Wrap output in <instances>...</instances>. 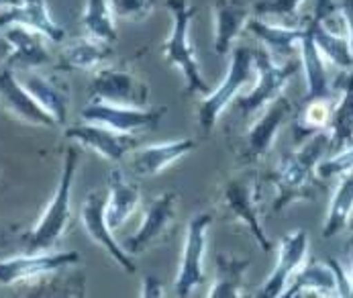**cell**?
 <instances>
[{
	"instance_id": "obj_34",
	"label": "cell",
	"mask_w": 353,
	"mask_h": 298,
	"mask_svg": "<svg viewBox=\"0 0 353 298\" xmlns=\"http://www.w3.org/2000/svg\"><path fill=\"white\" fill-rule=\"evenodd\" d=\"M331 99H314L308 102L306 110H304L303 125L312 129L314 133L329 127V121H331V112H333V106H331Z\"/></svg>"
},
{
	"instance_id": "obj_10",
	"label": "cell",
	"mask_w": 353,
	"mask_h": 298,
	"mask_svg": "<svg viewBox=\"0 0 353 298\" xmlns=\"http://www.w3.org/2000/svg\"><path fill=\"white\" fill-rule=\"evenodd\" d=\"M88 92L92 100L125 106H150V86L135 74L119 68L97 70Z\"/></svg>"
},
{
	"instance_id": "obj_33",
	"label": "cell",
	"mask_w": 353,
	"mask_h": 298,
	"mask_svg": "<svg viewBox=\"0 0 353 298\" xmlns=\"http://www.w3.org/2000/svg\"><path fill=\"white\" fill-rule=\"evenodd\" d=\"M114 17L123 21H143L152 14L153 0H108Z\"/></svg>"
},
{
	"instance_id": "obj_1",
	"label": "cell",
	"mask_w": 353,
	"mask_h": 298,
	"mask_svg": "<svg viewBox=\"0 0 353 298\" xmlns=\"http://www.w3.org/2000/svg\"><path fill=\"white\" fill-rule=\"evenodd\" d=\"M78 159H80V153L76 146H70L65 149L59 182L55 186L50 204L46 206L35 227L21 237L25 246V253L50 251L68 233V227L72 223V186H74L76 172H78Z\"/></svg>"
},
{
	"instance_id": "obj_36",
	"label": "cell",
	"mask_w": 353,
	"mask_h": 298,
	"mask_svg": "<svg viewBox=\"0 0 353 298\" xmlns=\"http://www.w3.org/2000/svg\"><path fill=\"white\" fill-rule=\"evenodd\" d=\"M337 10L341 12V19H343V25H345V31H347L353 50V0H339Z\"/></svg>"
},
{
	"instance_id": "obj_39",
	"label": "cell",
	"mask_w": 353,
	"mask_h": 298,
	"mask_svg": "<svg viewBox=\"0 0 353 298\" xmlns=\"http://www.w3.org/2000/svg\"><path fill=\"white\" fill-rule=\"evenodd\" d=\"M350 229L353 231V215H352V219H350Z\"/></svg>"
},
{
	"instance_id": "obj_15",
	"label": "cell",
	"mask_w": 353,
	"mask_h": 298,
	"mask_svg": "<svg viewBox=\"0 0 353 298\" xmlns=\"http://www.w3.org/2000/svg\"><path fill=\"white\" fill-rule=\"evenodd\" d=\"M308 253V235L304 229H296L288 235H284L278 244V259L263 282L257 297L261 298H280L284 297L292 276L299 272V268L304 264Z\"/></svg>"
},
{
	"instance_id": "obj_7",
	"label": "cell",
	"mask_w": 353,
	"mask_h": 298,
	"mask_svg": "<svg viewBox=\"0 0 353 298\" xmlns=\"http://www.w3.org/2000/svg\"><path fill=\"white\" fill-rule=\"evenodd\" d=\"M76 264H80L78 251H37L0 259V286H14L21 282L53 276Z\"/></svg>"
},
{
	"instance_id": "obj_22",
	"label": "cell",
	"mask_w": 353,
	"mask_h": 298,
	"mask_svg": "<svg viewBox=\"0 0 353 298\" xmlns=\"http://www.w3.org/2000/svg\"><path fill=\"white\" fill-rule=\"evenodd\" d=\"M139 186L119 168L108 174V199H106V223L112 231L121 229L129 217L139 208Z\"/></svg>"
},
{
	"instance_id": "obj_13",
	"label": "cell",
	"mask_w": 353,
	"mask_h": 298,
	"mask_svg": "<svg viewBox=\"0 0 353 298\" xmlns=\"http://www.w3.org/2000/svg\"><path fill=\"white\" fill-rule=\"evenodd\" d=\"M290 112H292V102L284 95L278 97L274 102H270L261 110V117L245 133V149L241 153L243 163H257L270 153V149L274 146L284 121L290 117Z\"/></svg>"
},
{
	"instance_id": "obj_19",
	"label": "cell",
	"mask_w": 353,
	"mask_h": 298,
	"mask_svg": "<svg viewBox=\"0 0 353 298\" xmlns=\"http://www.w3.org/2000/svg\"><path fill=\"white\" fill-rule=\"evenodd\" d=\"M214 51L219 55L231 53L235 41L248 29L252 19V4L248 0H214Z\"/></svg>"
},
{
	"instance_id": "obj_6",
	"label": "cell",
	"mask_w": 353,
	"mask_h": 298,
	"mask_svg": "<svg viewBox=\"0 0 353 298\" xmlns=\"http://www.w3.org/2000/svg\"><path fill=\"white\" fill-rule=\"evenodd\" d=\"M165 106H125L104 100H90L82 108L80 119L88 123H101L123 133H135L157 129L165 117Z\"/></svg>"
},
{
	"instance_id": "obj_12",
	"label": "cell",
	"mask_w": 353,
	"mask_h": 298,
	"mask_svg": "<svg viewBox=\"0 0 353 298\" xmlns=\"http://www.w3.org/2000/svg\"><path fill=\"white\" fill-rule=\"evenodd\" d=\"M65 139L92 149L108 161H123L133 149L137 148V137L133 133H123L117 129H110L101 123H80L65 129Z\"/></svg>"
},
{
	"instance_id": "obj_25",
	"label": "cell",
	"mask_w": 353,
	"mask_h": 298,
	"mask_svg": "<svg viewBox=\"0 0 353 298\" xmlns=\"http://www.w3.org/2000/svg\"><path fill=\"white\" fill-rule=\"evenodd\" d=\"M112 43L101 41L97 37H78L63 46L57 59V70L63 72H90L112 59Z\"/></svg>"
},
{
	"instance_id": "obj_16",
	"label": "cell",
	"mask_w": 353,
	"mask_h": 298,
	"mask_svg": "<svg viewBox=\"0 0 353 298\" xmlns=\"http://www.w3.org/2000/svg\"><path fill=\"white\" fill-rule=\"evenodd\" d=\"M0 102L10 115H14L17 119L25 121L29 125L46 127V129L59 127L50 112L23 86L17 72L10 66H6L4 61L0 66Z\"/></svg>"
},
{
	"instance_id": "obj_4",
	"label": "cell",
	"mask_w": 353,
	"mask_h": 298,
	"mask_svg": "<svg viewBox=\"0 0 353 298\" xmlns=\"http://www.w3.org/2000/svg\"><path fill=\"white\" fill-rule=\"evenodd\" d=\"M253 55H255V84L248 95H239L231 104L237 110V115H241L243 119L263 110L270 102L282 97L284 88L301 68V61L294 59L276 61L263 48L253 50Z\"/></svg>"
},
{
	"instance_id": "obj_38",
	"label": "cell",
	"mask_w": 353,
	"mask_h": 298,
	"mask_svg": "<svg viewBox=\"0 0 353 298\" xmlns=\"http://www.w3.org/2000/svg\"><path fill=\"white\" fill-rule=\"evenodd\" d=\"M350 255H352V274H350V280H352V297H353V237H352V246H350Z\"/></svg>"
},
{
	"instance_id": "obj_29",
	"label": "cell",
	"mask_w": 353,
	"mask_h": 298,
	"mask_svg": "<svg viewBox=\"0 0 353 298\" xmlns=\"http://www.w3.org/2000/svg\"><path fill=\"white\" fill-rule=\"evenodd\" d=\"M331 151H343L353 146V70L341 82V97L333 106L329 121Z\"/></svg>"
},
{
	"instance_id": "obj_21",
	"label": "cell",
	"mask_w": 353,
	"mask_h": 298,
	"mask_svg": "<svg viewBox=\"0 0 353 298\" xmlns=\"http://www.w3.org/2000/svg\"><path fill=\"white\" fill-rule=\"evenodd\" d=\"M8 25H23L43 33L51 43L59 46L65 41V29L51 17L46 0H23L19 6L0 8V29Z\"/></svg>"
},
{
	"instance_id": "obj_32",
	"label": "cell",
	"mask_w": 353,
	"mask_h": 298,
	"mask_svg": "<svg viewBox=\"0 0 353 298\" xmlns=\"http://www.w3.org/2000/svg\"><path fill=\"white\" fill-rule=\"evenodd\" d=\"M303 2L304 0H257L252 4V10L259 19H278L282 25H292Z\"/></svg>"
},
{
	"instance_id": "obj_28",
	"label": "cell",
	"mask_w": 353,
	"mask_h": 298,
	"mask_svg": "<svg viewBox=\"0 0 353 298\" xmlns=\"http://www.w3.org/2000/svg\"><path fill=\"white\" fill-rule=\"evenodd\" d=\"M306 25H308V29L312 33V39H314L316 48L329 63H333L335 68L345 70V72L353 70V50L347 35L327 27L316 14H312Z\"/></svg>"
},
{
	"instance_id": "obj_14",
	"label": "cell",
	"mask_w": 353,
	"mask_h": 298,
	"mask_svg": "<svg viewBox=\"0 0 353 298\" xmlns=\"http://www.w3.org/2000/svg\"><path fill=\"white\" fill-rule=\"evenodd\" d=\"M223 204L227 210L248 227V231L263 251H272V241L261 227L257 210V182L255 178H233L223 188Z\"/></svg>"
},
{
	"instance_id": "obj_2",
	"label": "cell",
	"mask_w": 353,
	"mask_h": 298,
	"mask_svg": "<svg viewBox=\"0 0 353 298\" xmlns=\"http://www.w3.org/2000/svg\"><path fill=\"white\" fill-rule=\"evenodd\" d=\"M331 151V135L316 131L303 148L286 155L276 172V200L272 204L274 212H282L296 200L310 199L312 176H316V166Z\"/></svg>"
},
{
	"instance_id": "obj_35",
	"label": "cell",
	"mask_w": 353,
	"mask_h": 298,
	"mask_svg": "<svg viewBox=\"0 0 353 298\" xmlns=\"http://www.w3.org/2000/svg\"><path fill=\"white\" fill-rule=\"evenodd\" d=\"M141 297L143 298H161L165 297V284L153 276V274H148L143 278V284H141Z\"/></svg>"
},
{
	"instance_id": "obj_3",
	"label": "cell",
	"mask_w": 353,
	"mask_h": 298,
	"mask_svg": "<svg viewBox=\"0 0 353 298\" xmlns=\"http://www.w3.org/2000/svg\"><path fill=\"white\" fill-rule=\"evenodd\" d=\"M172 14V31L163 43V57L170 66L178 68L186 80V90L190 95H208V84L202 76L199 57L190 43V23L194 19V6L188 0H168Z\"/></svg>"
},
{
	"instance_id": "obj_27",
	"label": "cell",
	"mask_w": 353,
	"mask_h": 298,
	"mask_svg": "<svg viewBox=\"0 0 353 298\" xmlns=\"http://www.w3.org/2000/svg\"><path fill=\"white\" fill-rule=\"evenodd\" d=\"M214 282L208 290V298H241L245 295V274L252 266L248 257L231 253H216L214 259Z\"/></svg>"
},
{
	"instance_id": "obj_9",
	"label": "cell",
	"mask_w": 353,
	"mask_h": 298,
	"mask_svg": "<svg viewBox=\"0 0 353 298\" xmlns=\"http://www.w3.org/2000/svg\"><path fill=\"white\" fill-rule=\"evenodd\" d=\"M106 199H108V192H102V190H92L84 204H82V210H80V221L88 233V237L101 246L114 261L117 266L127 272V274H135V261H133V255L123 248V244H119L112 235V229L108 227L106 223Z\"/></svg>"
},
{
	"instance_id": "obj_37",
	"label": "cell",
	"mask_w": 353,
	"mask_h": 298,
	"mask_svg": "<svg viewBox=\"0 0 353 298\" xmlns=\"http://www.w3.org/2000/svg\"><path fill=\"white\" fill-rule=\"evenodd\" d=\"M23 0H0V8H10V6H19Z\"/></svg>"
},
{
	"instance_id": "obj_24",
	"label": "cell",
	"mask_w": 353,
	"mask_h": 298,
	"mask_svg": "<svg viewBox=\"0 0 353 298\" xmlns=\"http://www.w3.org/2000/svg\"><path fill=\"white\" fill-rule=\"evenodd\" d=\"M339 297V280L331 261H308L292 276L284 297Z\"/></svg>"
},
{
	"instance_id": "obj_5",
	"label": "cell",
	"mask_w": 353,
	"mask_h": 298,
	"mask_svg": "<svg viewBox=\"0 0 353 298\" xmlns=\"http://www.w3.org/2000/svg\"><path fill=\"white\" fill-rule=\"evenodd\" d=\"M229 55H231L229 57V70H227L225 78L199 104V123H201L204 135H208L214 129L223 110L227 106H231L233 100L237 99L241 95V90L253 80L255 55H253L252 48L239 46V48H233Z\"/></svg>"
},
{
	"instance_id": "obj_26",
	"label": "cell",
	"mask_w": 353,
	"mask_h": 298,
	"mask_svg": "<svg viewBox=\"0 0 353 298\" xmlns=\"http://www.w3.org/2000/svg\"><path fill=\"white\" fill-rule=\"evenodd\" d=\"M299 53H301V68H303L304 80H306L308 100L331 99V80L327 74L325 57L316 48L308 25L304 27V33L301 37V43H299Z\"/></svg>"
},
{
	"instance_id": "obj_18",
	"label": "cell",
	"mask_w": 353,
	"mask_h": 298,
	"mask_svg": "<svg viewBox=\"0 0 353 298\" xmlns=\"http://www.w3.org/2000/svg\"><path fill=\"white\" fill-rule=\"evenodd\" d=\"M196 149L194 139H176L163 143H150L143 148H135L127 155L129 174L137 178H153L161 174L165 168L182 159L184 155Z\"/></svg>"
},
{
	"instance_id": "obj_40",
	"label": "cell",
	"mask_w": 353,
	"mask_h": 298,
	"mask_svg": "<svg viewBox=\"0 0 353 298\" xmlns=\"http://www.w3.org/2000/svg\"><path fill=\"white\" fill-rule=\"evenodd\" d=\"M2 46H6V43H4V39H2V35H0V48H2Z\"/></svg>"
},
{
	"instance_id": "obj_23",
	"label": "cell",
	"mask_w": 353,
	"mask_h": 298,
	"mask_svg": "<svg viewBox=\"0 0 353 298\" xmlns=\"http://www.w3.org/2000/svg\"><path fill=\"white\" fill-rule=\"evenodd\" d=\"M253 37L261 43V48L268 51L276 61H288L296 53V46L301 43L304 27L292 25H274L265 19L252 17L248 23V29Z\"/></svg>"
},
{
	"instance_id": "obj_31",
	"label": "cell",
	"mask_w": 353,
	"mask_h": 298,
	"mask_svg": "<svg viewBox=\"0 0 353 298\" xmlns=\"http://www.w3.org/2000/svg\"><path fill=\"white\" fill-rule=\"evenodd\" d=\"M82 27L90 37H97L106 43L117 41L114 14L110 10L108 0H86L82 12Z\"/></svg>"
},
{
	"instance_id": "obj_8",
	"label": "cell",
	"mask_w": 353,
	"mask_h": 298,
	"mask_svg": "<svg viewBox=\"0 0 353 298\" xmlns=\"http://www.w3.org/2000/svg\"><path fill=\"white\" fill-rule=\"evenodd\" d=\"M212 225V215L199 212L186 225V239L182 249V261L176 276V295L180 298L190 297L204 282V253H206V233Z\"/></svg>"
},
{
	"instance_id": "obj_20",
	"label": "cell",
	"mask_w": 353,
	"mask_h": 298,
	"mask_svg": "<svg viewBox=\"0 0 353 298\" xmlns=\"http://www.w3.org/2000/svg\"><path fill=\"white\" fill-rule=\"evenodd\" d=\"M19 76V74H17ZM19 80L23 86L31 92V97L37 100L59 127L68 123L70 112V88L65 82L57 80L55 76H46L37 70H25L21 72Z\"/></svg>"
},
{
	"instance_id": "obj_11",
	"label": "cell",
	"mask_w": 353,
	"mask_h": 298,
	"mask_svg": "<svg viewBox=\"0 0 353 298\" xmlns=\"http://www.w3.org/2000/svg\"><path fill=\"white\" fill-rule=\"evenodd\" d=\"M0 35L4 43L8 46V53L4 57V63L10 66L14 72H25V70H39L43 66H50L53 61L48 43L50 39L23 25H8L0 29Z\"/></svg>"
},
{
	"instance_id": "obj_30",
	"label": "cell",
	"mask_w": 353,
	"mask_h": 298,
	"mask_svg": "<svg viewBox=\"0 0 353 298\" xmlns=\"http://www.w3.org/2000/svg\"><path fill=\"white\" fill-rule=\"evenodd\" d=\"M353 215V170L341 174L335 195L329 202L327 219L323 225V237L331 239L350 227V219Z\"/></svg>"
},
{
	"instance_id": "obj_17",
	"label": "cell",
	"mask_w": 353,
	"mask_h": 298,
	"mask_svg": "<svg viewBox=\"0 0 353 298\" xmlns=\"http://www.w3.org/2000/svg\"><path fill=\"white\" fill-rule=\"evenodd\" d=\"M178 212V195L176 192H163L150 202L148 212L143 215V221L139 229L125 239L123 248L127 249L131 255H139L145 249L155 246L168 231L170 225L174 223Z\"/></svg>"
}]
</instances>
